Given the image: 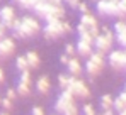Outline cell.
<instances>
[{"mask_svg":"<svg viewBox=\"0 0 126 115\" xmlns=\"http://www.w3.org/2000/svg\"><path fill=\"white\" fill-rule=\"evenodd\" d=\"M104 64H106V58L102 53L99 51H94L90 56L87 58V63H85V71L90 78L97 76L102 69H104Z\"/></svg>","mask_w":126,"mask_h":115,"instance_id":"obj_1","label":"cell"},{"mask_svg":"<svg viewBox=\"0 0 126 115\" xmlns=\"http://www.w3.org/2000/svg\"><path fill=\"white\" fill-rule=\"evenodd\" d=\"M66 90H68V92H72L73 96H79V98H82V100L90 96V88H89V85L84 83L82 80L75 78V76H70V81H68Z\"/></svg>","mask_w":126,"mask_h":115,"instance_id":"obj_2","label":"cell"},{"mask_svg":"<svg viewBox=\"0 0 126 115\" xmlns=\"http://www.w3.org/2000/svg\"><path fill=\"white\" fill-rule=\"evenodd\" d=\"M62 20H48V22H46V25L43 27V34H44V37L48 39V41H51V39H60V37H63V36H66L65 31H63Z\"/></svg>","mask_w":126,"mask_h":115,"instance_id":"obj_3","label":"cell"},{"mask_svg":"<svg viewBox=\"0 0 126 115\" xmlns=\"http://www.w3.org/2000/svg\"><path fill=\"white\" fill-rule=\"evenodd\" d=\"M21 29H22V32L26 34V37H34L36 34L41 32L43 27L38 19H34L31 15H26V17L21 19Z\"/></svg>","mask_w":126,"mask_h":115,"instance_id":"obj_4","label":"cell"},{"mask_svg":"<svg viewBox=\"0 0 126 115\" xmlns=\"http://www.w3.org/2000/svg\"><path fill=\"white\" fill-rule=\"evenodd\" d=\"M95 10L101 17H118V2H107V0H97Z\"/></svg>","mask_w":126,"mask_h":115,"instance_id":"obj_5","label":"cell"},{"mask_svg":"<svg viewBox=\"0 0 126 115\" xmlns=\"http://www.w3.org/2000/svg\"><path fill=\"white\" fill-rule=\"evenodd\" d=\"M55 9L56 7H53L48 0H44V2H38L32 10L36 12L38 17H41V19H44L48 22V20H58V19H55Z\"/></svg>","mask_w":126,"mask_h":115,"instance_id":"obj_6","label":"cell"},{"mask_svg":"<svg viewBox=\"0 0 126 115\" xmlns=\"http://www.w3.org/2000/svg\"><path fill=\"white\" fill-rule=\"evenodd\" d=\"M107 61H109L111 68L116 69V71H123V69H126V53H125V49L109 51Z\"/></svg>","mask_w":126,"mask_h":115,"instance_id":"obj_7","label":"cell"},{"mask_svg":"<svg viewBox=\"0 0 126 115\" xmlns=\"http://www.w3.org/2000/svg\"><path fill=\"white\" fill-rule=\"evenodd\" d=\"M73 98H75V96H73V93H72V92H68V90H63L62 95L56 98L55 110H56L58 114H63V112H65V110H66V108H68L72 103H75V102H73Z\"/></svg>","mask_w":126,"mask_h":115,"instance_id":"obj_8","label":"cell"},{"mask_svg":"<svg viewBox=\"0 0 126 115\" xmlns=\"http://www.w3.org/2000/svg\"><path fill=\"white\" fill-rule=\"evenodd\" d=\"M16 19V9L12 5H3L0 9V22L7 27V29H12V24Z\"/></svg>","mask_w":126,"mask_h":115,"instance_id":"obj_9","label":"cell"},{"mask_svg":"<svg viewBox=\"0 0 126 115\" xmlns=\"http://www.w3.org/2000/svg\"><path fill=\"white\" fill-rule=\"evenodd\" d=\"M80 24L84 25L85 29H89L94 36H97L101 31H99V22H97V17L95 15H92L90 12H87V14H82V17H80Z\"/></svg>","mask_w":126,"mask_h":115,"instance_id":"obj_10","label":"cell"},{"mask_svg":"<svg viewBox=\"0 0 126 115\" xmlns=\"http://www.w3.org/2000/svg\"><path fill=\"white\" fill-rule=\"evenodd\" d=\"M14 51H16V42H14V39L3 36V37L0 39V56L9 58V56L14 54Z\"/></svg>","mask_w":126,"mask_h":115,"instance_id":"obj_11","label":"cell"},{"mask_svg":"<svg viewBox=\"0 0 126 115\" xmlns=\"http://www.w3.org/2000/svg\"><path fill=\"white\" fill-rule=\"evenodd\" d=\"M66 68H68V73H70L72 76H79V75L82 73V63H80V61H79L75 56L68 59Z\"/></svg>","mask_w":126,"mask_h":115,"instance_id":"obj_12","label":"cell"},{"mask_svg":"<svg viewBox=\"0 0 126 115\" xmlns=\"http://www.w3.org/2000/svg\"><path fill=\"white\" fill-rule=\"evenodd\" d=\"M36 88H38V92L41 93V95H48L49 93V90H51V83H49V78L46 76H41L38 78V83H36Z\"/></svg>","mask_w":126,"mask_h":115,"instance_id":"obj_13","label":"cell"},{"mask_svg":"<svg viewBox=\"0 0 126 115\" xmlns=\"http://www.w3.org/2000/svg\"><path fill=\"white\" fill-rule=\"evenodd\" d=\"M75 49H77V53H79L80 56H84V58H89L94 53V51H92V44H89V42H85V41H80V39H79Z\"/></svg>","mask_w":126,"mask_h":115,"instance_id":"obj_14","label":"cell"},{"mask_svg":"<svg viewBox=\"0 0 126 115\" xmlns=\"http://www.w3.org/2000/svg\"><path fill=\"white\" fill-rule=\"evenodd\" d=\"M77 32H79V39H80V41H85V42H89V44H92V42H94V39H95V36H94L89 29H85L82 24H79Z\"/></svg>","mask_w":126,"mask_h":115,"instance_id":"obj_15","label":"cell"},{"mask_svg":"<svg viewBox=\"0 0 126 115\" xmlns=\"http://www.w3.org/2000/svg\"><path fill=\"white\" fill-rule=\"evenodd\" d=\"M26 61H27V68H31V69L39 68V63H41V59H39V56H38L36 51H29V53L26 54Z\"/></svg>","mask_w":126,"mask_h":115,"instance_id":"obj_16","label":"cell"},{"mask_svg":"<svg viewBox=\"0 0 126 115\" xmlns=\"http://www.w3.org/2000/svg\"><path fill=\"white\" fill-rule=\"evenodd\" d=\"M112 102H114V98L109 93L102 95L101 96V107H102V110H112Z\"/></svg>","mask_w":126,"mask_h":115,"instance_id":"obj_17","label":"cell"},{"mask_svg":"<svg viewBox=\"0 0 126 115\" xmlns=\"http://www.w3.org/2000/svg\"><path fill=\"white\" fill-rule=\"evenodd\" d=\"M126 108V102L121 98V96H118V98H114V102H112V110H116L118 114L121 112V110H125Z\"/></svg>","mask_w":126,"mask_h":115,"instance_id":"obj_18","label":"cell"},{"mask_svg":"<svg viewBox=\"0 0 126 115\" xmlns=\"http://www.w3.org/2000/svg\"><path fill=\"white\" fill-rule=\"evenodd\" d=\"M114 34H121V32H126V20L125 19H118L114 22Z\"/></svg>","mask_w":126,"mask_h":115,"instance_id":"obj_19","label":"cell"},{"mask_svg":"<svg viewBox=\"0 0 126 115\" xmlns=\"http://www.w3.org/2000/svg\"><path fill=\"white\" fill-rule=\"evenodd\" d=\"M17 93L21 96H27L31 93V85H26V83H21L19 81V85H17V90H16Z\"/></svg>","mask_w":126,"mask_h":115,"instance_id":"obj_20","label":"cell"},{"mask_svg":"<svg viewBox=\"0 0 126 115\" xmlns=\"http://www.w3.org/2000/svg\"><path fill=\"white\" fill-rule=\"evenodd\" d=\"M17 3L21 5L24 10H32L34 5L38 3V0H17Z\"/></svg>","mask_w":126,"mask_h":115,"instance_id":"obj_21","label":"cell"},{"mask_svg":"<svg viewBox=\"0 0 126 115\" xmlns=\"http://www.w3.org/2000/svg\"><path fill=\"white\" fill-rule=\"evenodd\" d=\"M16 66L19 71H24V69H29L27 68V61H26V56H19L16 59Z\"/></svg>","mask_w":126,"mask_h":115,"instance_id":"obj_22","label":"cell"},{"mask_svg":"<svg viewBox=\"0 0 126 115\" xmlns=\"http://www.w3.org/2000/svg\"><path fill=\"white\" fill-rule=\"evenodd\" d=\"M114 39L118 41V44L125 49L126 47V32H121V34H114Z\"/></svg>","mask_w":126,"mask_h":115,"instance_id":"obj_23","label":"cell"},{"mask_svg":"<svg viewBox=\"0 0 126 115\" xmlns=\"http://www.w3.org/2000/svg\"><path fill=\"white\" fill-rule=\"evenodd\" d=\"M82 115H97V114H95L94 105H90V103L84 105V108H82Z\"/></svg>","mask_w":126,"mask_h":115,"instance_id":"obj_24","label":"cell"},{"mask_svg":"<svg viewBox=\"0 0 126 115\" xmlns=\"http://www.w3.org/2000/svg\"><path fill=\"white\" fill-rule=\"evenodd\" d=\"M21 83L31 85V75H29V69H24V71H21Z\"/></svg>","mask_w":126,"mask_h":115,"instance_id":"obj_25","label":"cell"},{"mask_svg":"<svg viewBox=\"0 0 126 115\" xmlns=\"http://www.w3.org/2000/svg\"><path fill=\"white\" fill-rule=\"evenodd\" d=\"M60 88L62 90H66V86H68V81H70V76L68 75H60Z\"/></svg>","mask_w":126,"mask_h":115,"instance_id":"obj_26","label":"cell"},{"mask_svg":"<svg viewBox=\"0 0 126 115\" xmlns=\"http://www.w3.org/2000/svg\"><path fill=\"white\" fill-rule=\"evenodd\" d=\"M75 53H77V49H75L73 44H66V46H65V54H66L68 58H73Z\"/></svg>","mask_w":126,"mask_h":115,"instance_id":"obj_27","label":"cell"},{"mask_svg":"<svg viewBox=\"0 0 126 115\" xmlns=\"http://www.w3.org/2000/svg\"><path fill=\"white\" fill-rule=\"evenodd\" d=\"M63 115H79V108H77V105H75V103H72V105L63 112Z\"/></svg>","mask_w":126,"mask_h":115,"instance_id":"obj_28","label":"cell"},{"mask_svg":"<svg viewBox=\"0 0 126 115\" xmlns=\"http://www.w3.org/2000/svg\"><path fill=\"white\" fill-rule=\"evenodd\" d=\"M0 105H2L5 110H10V108H12V100H10V98H2Z\"/></svg>","mask_w":126,"mask_h":115,"instance_id":"obj_29","label":"cell"},{"mask_svg":"<svg viewBox=\"0 0 126 115\" xmlns=\"http://www.w3.org/2000/svg\"><path fill=\"white\" fill-rule=\"evenodd\" d=\"M77 9L80 10V14H87V12H90V10H89V5H87V3H84V2H79Z\"/></svg>","mask_w":126,"mask_h":115,"instance_id":"obj_30","label":"cell"},{"mask_svg":"<svg viewBox=\"0 0 126 115\" xmlns=\"http://www.w3.org/2000/svg\"><path fill=\"white\" fill-rule=\"evenodd\" d=\"M31 115H46V114H44L43 107H34V108H32V112H31Z\"/></svg>","mask_w":126,"mask_h":115,"instance_id":"obj_31","label":"cell"},{"mask_svg":"<svg viewBox=\"0 0 126 115\" xmlns=\"http://www.w3.org/2000/svg\"><path fill=\"white\" fill-rule=\"evenodd\" d=\"M16 95H17V92H16L14 88H9V90H7V98L14 100V98H16Z\"/></svg>","mask_w":126,"mask_h":115,"instance_id":"obj_32","label":"cell"},{"mask_svg":"<svg viewBox=\"0 0 126 115\" xmlns=\"http://www.w3.org/2000/svg\"><path fill=\"white\" fill-rule=\"evenodd\" d=\"M63 2H66L72 9H77V5H79V2H80V0H63Z\"/></svg>","mask_w":126,"mask_h":115,"instance_id":"obj_33","label":"cell"},{"mask_svg":"<svg viewBox=\"0 0 126 115\" xmlns=\"http://www.w3.org/2000/svg\"><path fill=\"white\" fill-rule=\"evenodd\" d=\"M53 7H63V0H48Z\"/></svg>","mask_w":126,"mask_h":115,"instance_id":"obj_34","label":"cell"},{"mask_svg":"<svg viewBox=\"0 0 126 115\" xmlns=\"http://www.w3.org/2000/svg\"><path fill=\"white\" fill-rule=\"evenodd\" d=\"M5 31H7V27H5V25H3V24L0 22V39L5 36Z\"/></svg>","mask_w":126,"mask_h":115,"instance_id":"obj_35","label":"cell"},{"mask_svg":"<svg viewBox=\"0 0 126 115\" xmlns=\"http://www.w3.org/2000/svg\"><path fill=\"white\" fill-rule=\"evenodd\" d=\"M68 59H70V58L66 56V54H63V56H60V63H62V64H65V66H66V63H68Z\"/></svg>","mask_w":126,"mask_h":115,"instance_id":"obj_36","label":"cell"},{"mask_svg":"<svg viewBox=\"0 0 126 115\" xmlns=\"http://www.w3.org/2000/svg\"><path fill=\"white\" fill-rule=\"evenodd\" d=\"M119 96H121V98H123V100H125V102H126V88H125V90H123V92H121V95H119Z\"/></svg>","mask_w":126,"mask_h":115,"instance_id":"obj_37","label":"cell"},{"mask_svg":"<svg viewBox=\"0 0 126 115\" xmlns=\"http://www.w3.org/2000/svg\"><path fill=\"white\" fill-rule=\"evenodd\" d=\"M0 83H3V71L0 69Z\"/></svg>","mask_w":126,"mask_h":115,"instance_id":"obj_38","label":"cell"},{"mask_svg":"<svg viewBox=\"0 0 126 115\" xmlns=\"http://www.w3.org/2000/svg\"><path fill=\"white\" fill-rule=\"evenodd\" d=\"M118 115H126V108H125V110H121V112H119Z\"/></svg>","mask_w":126,"mask_h":115,"instance_id":"obj_39","label":"cell"},{"mask_svg":"<svg viewBox=\"0 0 126 115\" xmlns=\"http://www.w3.org/2000/svg\"><path fill=\"white\" fill-rule=\"evenodd\" d=\"M107 2H119V0H107Z\"/></svg>","mask_w":126,"mask_h":115,"instance_id":"obj_40","label":"cell"},{"mask_svg":"<svg viewBox=\"0 0 126 115\" xmlns=\"http://www.w3.org/2000/svg\"><path fill=\"white\" fill-rule=\"evenodd\" d=\"M0 115H9V114H0Z\"/></svg>","mask_w":126,"mask_h":115,"instance_id":"obj_41","label":"cell"},{"mask_svg":"<svg viewBox=\"0 0 126 115\" xmlns=\"http://www.w3.org/2000/svg\"><path fill=\"white\" fill-rule=\"evenodd\" d=\"M0 102H2V96H0Z\"/></svg>","mask_w":126,"mask_h":115,"instance_id":"obj_42","label":"cell"},{"mask_svg":"<svg viewBox=\"0 0 126 115\" xmlns=\"http://www.w3.org/2000/svg\"><path fill=\"white\" fill-rule=\"evenodd\" d=\"M12 2H17V0H12Z\"/></svg>","mask_w":126,"mask_h":115,"instance_id":"obj_43","label":"cell"},{"mask_svg":"<svg viewBox=\"0 0 126 115\" xmlns=\"http://www.w3.org/2000/svg\"><path fill=\"white\" fill-rule=\"evenodd\" d=\"M125 53H126V47H125Z\"/></svg>","mask_w":126,"mask_h":115,"instance_id":"obj_44","label":"cell"},{"mask_svg":"<svg viewBox=\"0 0 126 115\" xmlns=\"http://www.w3.org/2000/svg\"><path fill=\"white\" fill-rule=\"evenodd\" d=\"M101 115H104V114H101Z\"/></svg>","mask_w":126,"mask_h":115,"instance_id":"obj_45","label":"cell"},{"mask_svg":"<svg viewBox=\"0 0 126 115\" xmlns=\"http://www.w3.org/2000/svg\"><path fill=\"white\" fill-rule=\"evenodd\" d=\"M125 88H126V86H125Z\"/></svg>","mask_w":126,"mask_h":115,"instance_id":"obj_46","label":"cell"},{"mask_svg":"<svg viewBox=\"0 0 126 115\" xmlns=\"http://www.w3.org/2000/svg\"><path fill=\"white\" fill-rule=\"evenodd\" d=\"M125 20H126V19H125Z\"/></svg>","mask_w":126,"mask_h":115,"instance_id":"obj_47","label":"cell"}]
</instances>
